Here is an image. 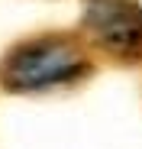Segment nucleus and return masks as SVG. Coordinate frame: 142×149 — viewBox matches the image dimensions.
I'll return each mask as SVG.
<instances>
[{
  "label": "nucleus",
  "instance_id": "nucleus-2",
  "mask_svg": "<svg viewBox=\"0 0 142 149\" xmlns=\"http://www.w3.org/2000/svg\"><path fill=\"white\" fill-rule=\"evenodd\" d=\"M84 39L123 65H142V7L136 0H84Z\"/></svg>",
  "mask_w": 142,
  "mask_h": 149
},
{
  "label": "nucleus",
  "instance_id": "nucleus-1",
  "mask_svg": "<svg viewBox=\"0 0 142 149\" xmlns=\"http://www.w3.org/2000/svg\"><path fill=\"white\" fill-rule=\"evenodd\" d=\"M84 74H90V55L81 39L74 36H36L13 45L0 81L7 91H45L58 84H74Z\"/></svg>",
  "mask_w": 142,
  "mask_h": 149
}]
</instances>
